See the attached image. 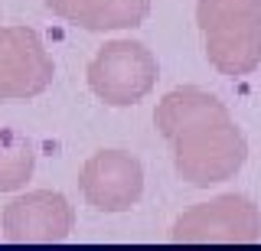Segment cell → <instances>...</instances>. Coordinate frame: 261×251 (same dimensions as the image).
Returning <instances> with one entry per match:
<instances>
[{
    "mask_svg": "<svg viewBox=\"0 0 261 251\" xmlns=\"http://www.w3.org/2000/svg\"><path fill=\"white\" fill-rule=\"evenodd\" d=\"M153 124L173 150L179 180L196 189L232 180L248 160V141L225 101L196 85L173 88L157 104Z\"/></svg>",
    "mask_w": 261,
    "mask_h": 251,
    "instance_id": "6da1fadb",
    "label": "cell"
},
{
    "mask_svg": "<svg viewBox=\"0 0 261 251\" xmlns=\"http://www.w3.org/2000/svg\"><path fill=\"white\" fill-rule=\"evenodd\" d=\"M196 23L216 72L239 78L261 66V0H199Z\"/></svg>",
    "mask_w": 261,
    "mask_h": 251,
    "instance_id": "7a4b0ae2",
    "label": "cell"
},
{
    "mask_svg": "<svg viewBox=\"0 0 261 251\" xmlns=\"http://www.w3.org/2000/svg\"><path fill=\"white\" fill-rule=\"evenodd\" d=\"M157 55L134 39L105 43L85 72L88 88L111 108H130V104L144 101L157 85Z\"/></svg>",
    "mask_w": 261,
    "mask_h": 251,
    "instance_id": "3957f363",
    "label": "cell"
},
{
    "mask_svg": "<svg viewBox=\"0 0 261 251\" xmlns=\"http://www.w3.org/2000/svg\"><path fill=\"white\" fill-rule=\"evenodd\" d=\"M170 238L183 245H251L261 238V212L248 196L225 192L186 209L173 222Z\"/></svg>",
    "mask_w": 261,
    "mask_h": 251,
    "instance_id": "277c9868",
    "label": "cell"
},
{
    "mask_svg": "<svg viewBox=\"0 0 261 251\" xmlns=\"http://www.w3.org/2000/svg\"><path fill=\"white\" fill-rule=\"evenodd\" d=\"M56 66L33 26H0V101H27L53 85Z\"/></svg>",
    "mask_w": 261,
    "mask_h": 251,
    "instance_id": "5b68a950",
    "label": "cell"
},
{
    "mask_svg": "<svg viewBox=\"0 0 261 251\" xmlns=\"http://www.w3.org/2000/svg\"><path fill=\"white\" fill-rule=\"evenodd\" d=\"M79 189L95 212H127L144 196V166L124 150H101L85 160Z\"/></svg>",
    "mask_w": 261,
    "mask_h": 251,
    "instance_id": "8992f818",
    "label": "cell"
},
{
    "mask_svg": "<svg viewBox=\"0 0 261 251\" xmlns=\"http://www.w3.org/2000/svg\"><path fill=\"white\" fill-rule=\"evenodd\" d=\"M4 238L13 245H56L75 229V209L62 192L33 189L4 206Z\"/></svg>",
    "mask_w": 261,
    "mask_h": 251,
    "instance_id": "52a82bcc",
    "label": "cell"
},
{
    "mask_svg": "<svg viewBox=\"0 0 261 251\" xmlns=\"http://www.w3.org/2000/svg\"><path fill=\"white\" fill-rule=\"evenodd\" d=\"M59 20L92 30H134L150 13V0H43Z\"/></svg>",
    "mask_w": 261,
    "mask_h": 251,
    "instance_id": "ba28073f",
    "label": "cell"
},
{
    "mask_svg": "<svg viewBox=\"0 0 261 251\" xmlns=\"http://www.w3.org/2000/svg\"><path fill=\"white\" fill-rule=\"evenodd\" d=\"M36 170V147L27 134L0 127V192L23 189Z\"/></svg>",
    "mask_w": 261,
    "mask_h": 251,
    "instance_id": "9c48e42d",
    "label": "cell"
}]
</instances>
